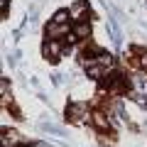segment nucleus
<instances>
[{"mask_svg":"<svg viewBox=\"0 0 147 147\" xmlns=\"http://www.w3.org/2000/svg\"><path fill=\"white\" fill-rule=\"evenodd\" d=\"M34 147H49L47 142H34Z\"/></svg>","mask_w":147,"mask_h":147,"instance_id":"obj_15","label":"nucleus"},{"mask_svg":"<svg viewBox=\"0 0 147 147\" xmlns=\"http://www.w3.org/2000/svg\"><path fill=\"white\" fill-rule=\"evenodd\" d=\"M69 12H71V20H76V22H81V20H86V12H88V0H79V3H74L71 7H69Z\"/></svg>","mask_w":147,"mask_h":147,"instance_id":"obj_5","label":"nucleus"},{"mask_svg":"<svg viewBox=\"0 0 147 147\" xmlns=\"http://www.w3.org/2000/svg\"><path fill=\"white\" fill-rule=\"evenodd\" d=\"M93 59H96V61H98L100 66L105 69V71H110V69L115 66V59L110 57V54H105V52H96V57H93Z\"/></svg>","mask_w":147,"mask_h":147,"instance_id":"obj_8","label":"nucleus"},{"mask_svg":"<svg viewBox=\"0 0 147 147\" xmlns=\"http://www.w3.org/2000/svg\"><path fill=\"white\" fill-rule=\"evenodd\" d=\"M42 132H52V135H64V127L61 125H54V123H42Z\"/></svg>","mask_w":147,"mask_h":147,"instance_id":"obj_11","label":"nucleus"},{"mask_svg":"<svg viewBox=\"0 0 147 147\" xmlns=\"http://www.w3.org/2000/svg\"><path fill=\"white\" fill-rule=\"evenodd\" d=\"M7 3H10V0H0V7H3V12L7 10Z\"/></svg>","mask_w":147,"mask_h":147,"instance_id":"obj_14","label":"nucleus"},{"mask_svg":"<svg viewBox=\"0 0 147 147\" xmlns=\"http://www.w3.org/2000/svg\"><path fill=\"white\" fill-rule=\"evenodd\" d=\"M64 52H66V49H64L61 39H47V42H44V47H42V54H44L47 59H52V61H59Z\"/></svg>","mask_w":147,"mask_h":147,"instance_id":"obj_2","label":"nucleus"},{"mask_svg":"<svg viewBox=\"0 0 147 147\" xmlns=\"http://www.w3.org/2000/svg\"><path fill=\"white\" fill-rule=\"evenodd\" d=\"M25 142H20V135L15 130H7L3 127V147H22Z\"/></svg>","mask_w":147,"mask_h":147,"instance_id":"obj_6","label":"nucleus"},{"mask_svg":"<svg viewBox=\"0 0 147 147\" xmlns=\"http://www.w3.org/2000/svg\"><path fill=\"white\" fill-rule=\"evenodd\" d=\"M66 118H71L74 123H91L93 120V113L88 110V105L76 100V103H69L66 105Z\"/></svg>","mask_w":147,"mask_h":147,"instance_id":"obj_1","label":"nucleus"},{"mask_svg":"<svg viewBox=\"0 0 147 147\" xmlns=\"http://www.w3.org/2000/svg\"><path fill=\"white\" fill-rule=\"evenodd\" d=\"M69 20H71V12L69 10H57L52 15V22H57V25H66Z\"/></svg>","mask_w":147,"mask_h":147,"instance_id":"obj_10","label":"nucleus"},{"mask_svg":"<svg viewBox=\"0 0 147 147\" xmlns=\"http://www.w3.org/2000/svg\"><path fill=\"white\" fill-rule=\"evenodd\" d=\"M130 98L135 100L137 105H142V108H147V98H145V93H140V91H130Z\"/></svg>","mask_w":147,"mask_h":147,"instance_id":"obj_12","label":"nucleus"},{"mask_svg":"<svg viewBox=\"0 0 147 147\" xmlns=\"http://www.w3.org/2000/svg\"><path fill=\"white\" fill-rule=\"evenodd\" d=\"M71 34V27H69V22L66 25H57V22H49L47 25V39H66V37Z\"/></svg>","mask_w":147,"mask_h":147,"instance_id":"obj_3","label":"nucleus"},{"mask_svg":"<svg viewBox=\"0 0 147 147\" xmlns=\"http://www.w3.org/2000/svg\"><path fill=\"white\" fill-rule=\"evenodd\" d=\"M52 84H54V86L61 84V76H59V74H54V76H52Z\"/></svg>","mask_w":147,"mask_h":147,"instance_id":"obj_13","label":"nucleus"},{"mask_svg":"<svg viewBox=\"0 0 147 147\" xmlns=\"http://www.w3.org/2000/svg\"><path fill=\"white\" fill-rule=\"evenodd\" d=\"M91 123H93L96 127H100V130H108V127H110V120L103 115V113H93V120H91Z\"/></svg>","mask_w":147,"mask_h":147,"instance_id":"obj_9","label":"nucleus"},{"mask_svg":"<svg viewBox=\"0 0 147 147\" xmlns=\"http://www.w3.org/2000/svg\"><path fill=\"white\" fill-rule=\"evenodd\" d=\"M22 147H34V142H32V145H27V142H25V145H22Z\"/></svg>","mask_w":147,"mask_h":147,"instance_id":"obj_16","label":"nucleus"},{"mask_svg":"<svg viewBox=\"0 0 147 147\" xmlns=\"http://www.w3.org/2000/svg\"><path fill=\"white\" fill-rule=\"evenodd\" d=\"M105 27H108L110 42L115 44V47H120V44H123V34H120V27H118V22H115V15H110V17H108V22H105Z\"/></svg>","mask_w":147,"mask_h":147,"instance_id":"obj_4","label":"nucleus"},{"mask_svg":"<svg viewBox=\"0 0 147 147\" xmlns=\"http://www.w3.org/2000/svg\"><path fill=\"white\" fill-rule=\"evenodd\" d=\"M71 32L76 34V39H88L91 37V22H86V20L76 22V25L71 27Z\"/></svg>","mask_w":147,"mask_h":147,"instance_id":"obj_7","label":"nucleus"}]
</instances>
